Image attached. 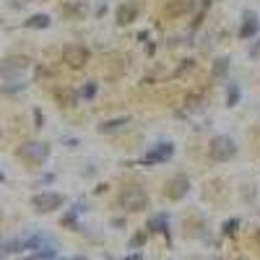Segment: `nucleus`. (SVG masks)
Instances as JSON below:
<instances>
[{"instance_id": "obj_1", "label": "nucleus", "mask_w": 260, "mask_h": 260, "mask_svg": "<svg viewBox=\"0 0 260 260\" xmlns=\"http://www.w3.org/2000/svg\"><path fill=\"white\" fill-rule=\"evenodd\" d=\"M117 206L136 213V211H143L148 206V192L141 187V185H125L117 195Z\"/></svg>"}, {"instance_id": "obj_2", "label": "nucleus", "mask_w": 260, "mask_h": 260, "mask_svg": "<svg viewBox=\"0 0 260 260\" xmlns=\"http://www.w3.org/2000/svg\"><path fill=\"white\" fill-rule=\"evenodd\" d=\"M16 156L21 161H26L29 167H39V164H45L50 159V146L42 143V141H29V143L16 148Z\"/></svg>"}, {"instance_id": "obj_3", "label": "nucleus", "mask_w": 260, "mask_h": 260, "mask_svg": "<svg viewBox=\"0 0 260 260\" xmlns=\"http://www.w3.org/2000/svg\"><path fill=\"white\" fill-rule=\"evenodd\" d=\"M29 65H31L29 57L11 55V57H6L3 62H0V78L3 81H21V76L29 71Z\"/></svg>"}, {"instance_id": "obj_4", "label": "nucleus", "mask_w": 260, "mask_h": 260, "mask_svg": "<svg viewBox=\"0 0 260 260\" xmlns=\"http://www.w3.org/2000/svg\"><path fill=\"white\" fill-rule=\"evenodd\" d=\"M234 154H237V146H234V141H232L229 136H216V138H211V143H208V156H211L213 161H229V159H234Z\"/></svg>"}, {"instance_id": "obj_5", "label": "nucleus", "mask_w": 260, "mask_h": 260, "mask_svg": "<svg viewBox=\"0 0 260 260\" xmlns=\"http://www.w3.org/2000/svg\"><path fill=\"white\" fill-rule=\"evenodd\" d=\"M62 206H65V198L60 192H37V195H31V208L37 213H52Z\"/></svg>"}, {"instance_id": "obj_6", "label": "nucleus", "mask_w": 260, "mask_h": 260, "mask_svg": "<svg viewBox=\"0 0 260 260\" xmlns=\"http://www.w3.org/2000/svg\"><path fill=\"white\" fill-rule=\"evenodd\" d=\"M89 57H91V52L83 45H68L62 50V62L68 65V68H83V65L89 62Z\"/></svg>"}, {"instance_id": "obj_7", "label": "nucleus", "mask_w": 260, "mask_h": 260, "mask_svg": "<svg viewBox=\"0 0 260 260\" xmlns=\"http://www.w3.org/2000/svg\"><path fill=\"white\" fill-rule=\"evenodd\" d=\"M187 192H190L187 175H175L172 180H167V185H164V195H167L169 201H180V198H185Z\"/></svg>"}, {"instance_id": "obj_8", "label": "nucleus", "mask_w": 260, "mask_h": 260, "mask_svg": "<svg viewBox=\"0 0 260 260\" xmlns=\"http://www.w3.org/2000/svg\"><path fill=\"white\" fill-rule=\"evenodd\" d=\"M172 154H175V146H172V143H159V146H154V148H151L148 154L141 159V164H146V167H154V164L169 161V159H172Z\"/></svg>"}, {"instance_id": "obj_9", "label": "nucleus", "mask_w": 260, "mask_h": 260, "mask_svg": "<svg viewBox=\"0 0 260 260\" xmlns=\"http://www.w3.org/2000/svg\"><path fill=\"white\" fill-rule=\"evenodd\" d=\"M195 8V0H167L164 3V16L167 18H180Z\"/></svg>"}, {"instance_id": "obj_10", "label": "nucleus", "mask_w": 260, "mask_h": 260, "mask_svg": "<svg viewBox=\"0 0 260 260\" xmlns=\"http://www.w3.org/2000/svg\"><path fill=\"white\" fill-rule=\"evenodd\" d=\"M138 18V3H120L117 11H115V21L120 26H127L133 24V21Z\"/></svg>"}, {"instance_id": "obj_11", "label": "nucleus", "mask_w": 260, "mask_h": 260, "mask_svg": "<svg viewBox=\"0 0 260 260\" xmlns=\"http://www.w3.org/2000/svg\"><path fill=\"white\" fill-rule=\"evenodd\" d=\"M52 96H55V102L60 107H76L78 104V91L71 89V86H57V89L52 91Z\"/></svg>"}, {"instance_id": "obj_12", "label": "nucleus", "mask_w": 260, "mask_h": 260, "mask_svg": "<svg viewBox=\"0 0 260 260\" xmlns=\"http://www.w3.org/2000/svg\"><path fill=\"white\" fill-rule=\"evenodd\" d=\"M24 242H26V234H21V237H13V240L3 242L0 245V255H16V252H24Z\"/></svg>"}, {"instance_id": "obj_13", "label": "nucleus", "mask_w": 260, "mask_h": 260, "mask_svg": "<svg viewBox=\"0 0 260 260\" xmlns=\"http://www.w3.org/2000/svg\"><path fill=\"white\" fill-rule=\"evenodd\" d=\"M24 26L26 29H47L50 26V16L47 13H34V16H29L24 21Z\"/></svg>"}, {"instance_id": "obj_14", "label": "nucleus", "mask_w": 260, "mask_h": 260, "mask_svg": "<svg viewBox=\"0 0 260 260\" xmlns=\"http://www.w3.org/2000/svg\"><path fill=\"white\" fill-rule=\"evenodd\" d=\"M247 16V21H245V24H242V29H240V37L242 39H250V37H255L257 34V21H252V13H245Z\"/></svg>"}, {"instance_id": "obj_15", "label": "nucleus", "mask_w": 260, "mask_h": 260, "mask_svg": "<svg viewBox=\"0 0 260 260\" xmlns=\"http://www.w3.org/2000/svg\"><path fill=\"white\" fill-rule=\"evenodd\" d=\"M127 122H130V117H117V120H110V122H104V125H99V130H102V133H115V130L125 127Z\"/></svg>"}, {"instance_id": "obj_16", "label": "nucleus", "mask_w": 260, "mask_h": 260, "mask_svg": "<svg viewBox=\"0 0 260 260\" xmlns=\"http://www.w3.org/2000/svg\"><path fill=\"white\" fill-rule=\"evenodd\" d=\"M148 229L151 232H161V234H167L169 237V229H167V216L161 213V216H154V219L148 221Z\"/></svg>"}, {"instance_id": "obj_17", "label": "nucleus", "mask_w": 260, "mask_h": 260, "mask_svg": "<svg viewBox=\"0 0 260 260\" xmlns=\"http://www.w3.org/2000/svg\"><path fill=\"white\" fill-rule=\"evenodd\" d=\"M237 102H240V86H237V83H226V104L237 107Z\"/></svg>"}, {"instance_id": "obj_18", "label": "nucleus", "mask_w": 260, "mask_h": 260, "mask_svg": "<svg viewBox=\"0 0 260 260\" xmlns=\"http://www.w3.org/2000/svg\"><path fill=\"white\" fill-rule=\"evenodd\" d=\"M229 71V60H216L213 62V78H224Z\"/></svg>"}, {"instance_id": "obj_19", "label": "nucleus", "mask_w": 260, "mask_h": 260, "mask_svg": "<svg viewBox=\"0 0 260 260\" xmlns=\"http://www.w3.org/2000/svg\"><path fill=\"white\" fill-rule=\"evenodd\" d=\"M237 226H240V219H229V221L224 224V234H226V237H234V234H237Z\"/></svg>"}, {"instance_id": "obj_20", "label": "nucleus", "mask_w": 260, "mask_h": 260, "mask_svg": "<svg viewBox=\"0 0 260 260\" xmlns=\"http://www.w3.org/2000/svg\"><path fill=\"white\" fill-rule=\"evenodd\" d=\"M94 94H96V83H86L83 89H81V94H78V96H83V99H91Z\"/></svg>"}, {"instance_id": "obj_21", "label": "nucleus", "mask_w": 260, "mask_h": 260, "mask_svg": "<svg viewBox=\"0 0 260 260\" xmlns=\"http://www.w3.org/2000/svg\"><path fill=\"white\" fill-rule=\"evenodd\" d=\"M62 224L65 226H71V229H78V219H76V211L68 213V216H62Z\"/></svg>"}, {"instance_id": "obj_22", "label": "nucleus", "mask_w": 260, "mask_h": 260, "mask_svg": "<svg viewBox=\"0 0 260 260\" xmlns=\"http://www.w3.org/2000/svg\"><path fill=\"white\" fill-rule=\"evenodd\" d=\"M143 242H146V234L141 232V234H136V237H133V240H130V250H136V247H141Z\"/></svg>"}, {"instance_id": "obj_23", "label": "nucleus", "mask_w": 260, "mask_h": 260, "mask_svg": "<svg viewBox=\"0 0 260 260\" xmlns=\"http://www.w3.org/2000/svg\"><path fill=\"white\" fill-rule=\"evenodd\" d=\"M34 120H37V127H42V122H45V115H42V110H34Z\"/></svg>"}, {"instance_id": "obj_24", "label": "nucleus", "mask_w": 260, "mask_h": 260, "mask_svg": "<svg viewBox=\"0 0 260 260\" xmlns=\"http://www.w3.org/2000/svg\"><path fill=\"white\" fill-rule=\"evenodd\" d=\"M255 240H257V242H260V229H257V232H255Z\"/></svg>"}, {"instance_id": "obj_25", "label": "nucleus", "mask_w": 260, "mask_h": 260, "mask_svg": "<svg viewBox=\"0 0 260 260\" xmlns=\"http://www.w3.org/2000/svg\"><path fill=\"white\" fill-rule=\"evenodd\" d=\"M133 260H143V257H141V255H133Z\"/></svg>"}, {"instance_id": "obj_26", "label": "nucleus", "mask_w": 260, "mask_h": 260, "mask_svg": "<svg viewBox=\"0 0 260 260\" xmlns=\"http://www.w3.org/2000/svg\"><path fill=\"white\" fill-rule=\"evenodd\" d=\"M68 260H86V257H68Z\"/></svg>"}, {"instance_id": "obj_27", "label": "nucleus", "mask_w": 260, "mask_h": 260, "mask_svg": "<svg viewBox=\"0 0 260 260\" xmlns=\"http://www.w3.org/2000/svg\"><path fill=\"white\" fill-rule=\"evenodd\" d=\"M0 245H3V237H0Z\"/></svg>"}, {"instance_id": "obj_28", "label": "nucleus", "mask_w": 260, "mask_h": 260, "mask_svg": "<svg viewBox=\"0 0 260 260\" xmlns=\"http://www.w3.org/2000/svg\"><path fill=\"white\" fill-rule=\"evenodd\" d=\"M257 26H260V24H257Z\"/></svg>"}]
</instances>
